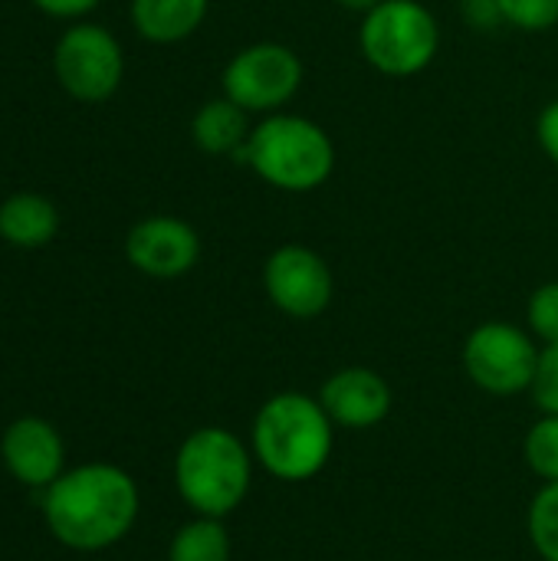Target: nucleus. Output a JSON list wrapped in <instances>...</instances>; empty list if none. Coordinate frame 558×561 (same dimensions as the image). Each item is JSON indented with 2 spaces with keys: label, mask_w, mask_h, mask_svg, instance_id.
Returning a JSON list of instances; mask_svg holds the SVG:
<instances>
[{
  "label": "nucleus",
  "mask_w": 558,
  "mask_h": 561,
  "mask_svg": "<svg viewBox=\"0 0 558 561\" xmlns=\"http://www.w3.org/2000/svg\"><path fill=\"white\" fill-rule=\"evenodd\" d=\"M3 467L23 486L46 490L66 473V447L59 431L39 417H20L3 431L0 440Z\"/></svg>",
  "instance_id": "nucleus-12"
},
{
  "label": "nucleus",
  "mask_w": 558,
  "mask_h": 561,
  "mask_svg": "<svg viewBox=\"0 0 558 561\" xmlns=\"http://www.w3.org/2000/svg\"><path fill=\"white\" fill-rule=\"evenodd\" d=\"M460 362L467 378L480 391L493 398H516L533 385L539 345L529 329L516 322L490 319L470 329V335L464 339Z\"/></svg>",
  "instance_id": "nucleus-7"
},
{
  "label": "nucleus",
  "mask_w": 558,
  "mask_h": 561,
  "mask_svg": "<svg viewBox=\"0 0 558 561\" xmlns=\"http://www.w3.org/2000/svg\"><path fill=\"white\" fill-rule=\"evenodd\" d=\"M125 260L151 279L187 276L201 260V233L171 214L145 217L125 237Z\"/></svg>",
  "instance_id": "nucleus-10"
},
{
  "label": "nucleus",
  "mask_w": 558,
  "mask_h": 561,
  "mask_svg": "<svg viewBox=\"0 0 558 561\" xmlns=\"http://www.w3.org/2000/svg\"><path fill=\"white\" fill-rule=\"evenodd\" d=\"M33 3L53 16H82V13L95 10L102 0H33Z\"/></svg>",
  "instance_id": "nucleus-24"
},
{
  "label": "nucleus",
  "mask_w": 558,
  "mask_h": 561,
  "mask_svg": "<svg viewBox=\"0 0 558 561\" xmlns=\"http://www.w3.org/2000/svg\"><path fill=\"white\" fill-rule=\"evenodd\" d=\"M59 214L43 194H13L0 204V237L13 247H43L56 237Z\"/></svg>",
  "instance_id": "nucleus-15"
},
{
  "label": "nucleus",
  "mask_w": 558,
  "mask_h": 561,
  "mask_svg": "<svg viewBox=\"0 0 558 561\" xmlns=\"http://www.w3.org/2000/svg\"><path fill=\"white\" fill-rule=\"evenodd\" d=\"M319 401L326 414L332 417V424L345 431L378 427L382 421H388L395 408L391 385L375 368H365V365H349V368L332 371L322 381Z\"/></svg>",
  "instance_id": "nucleus-11"
},
{
  "label": "nucleus",
  "mask_w": 558,
  "mask_h": 561,
  "mask_svg": "<svg viewBox=\"0 0 558 561\" xmlns=\"http://www.w3.org/2000/svg\"><path fill=\"white\" fill-rule=\"evenodd\" d=\"M250 131V112H243L227 95L207 99L191 118V138L210 158H234L247 145Z\"/></svg>",
  "instance_id": "nucleus-13"
},
{
  "label": "nucleus",
  "mask_w": 558,
  "mask_h": 561,
  "mask_svg": "<svg viewBox=\"0 0 558 561\" xmlns=\"http://www.w3.org/2000/svg\"><path fill=\"white\" fill-rule=\"evenodd\" d=\"M529 394H533L539 414H558V342L539 348V362H536Z\"/></svg>",
  "instance_id": "nucleus-21"
},
{
  "label": "nucleus",
  "mask_w": 558,
  "mask_h": 561,
  "mask_svg": "<svg viewBox=\"0 0 558 561\" xmlns=\"http://www.w3.org/2000/svg\"><path fill=\"white\" fill-rule=\"evenodd\" d=\"M237 164L250 168L266 187L283 194H312L335 174V141L309 115L273 112L263 115L247 145L234 154Z\"/></svg>",
  "instance_id": "nucleus-3"
},
{
  "label": "nucleus",
  "mask_w": 558,
  "mask_h": 561,
  "mask_svg": "<svg viewBox=\"0 0 558 561\" xmlns=\"http://www.w3.org/2000/svg\"><path fill=\"white\" fill-rule=\"evenodd\" d=\"M529 542L543 561H558V483H543L526 516Z\"/></svg>",
  "instance_id": "nucleus-17"
},
{
  "label": "nucleus",
  "mask_w": 558,
  "mask_h": 561,
  "mask_svg": "<svg viewBox=\"0 0 558 561\" xmlns=\"http://www.w3.org/2000/svg\"><path fill=\"white\" fill-rule=\"evenodd\" d=\"M335 447V424L322 401L306 391H280L266 398L250 427L253 460L280 483H306L319 477Z\"/></svg>",
  "instance_id": "nucleus-2"
},
{
  "label": "nucleus",
  "mask_w": 558,
  "mask_h": 561,
  "mask_svg": "<svg viewBox=\"0 0 558 561\" xmlns=\"http://www.w3.org/2000/svg\"><path fill=\"white\" fill-rule=\"evenodd\" d=\"M460 13H464V23L480 33L503 26V13H500L497 0H460Z\"/></svg>",
  "instance_id": "nucleus-22"
},
{
  "label": "nucleus",
  "mask_w": 558,
  "mask_h": 561,
  "mask_svg": "<svg viewBox=\"0 0 558 561\" xmlns=\"http://www.w3.org/2000/svg\"><path fill=\"white\" fill-rule=\"evenodd\" d=\"M342 10H349V13H358V16H365L368 10H375L382 0H335Z\"/></svg>",
  "instance_id": "nucleus-25"
},
{
  "label": "nucleus",
  "mask_w": 558,
  "mask_h": 561,
  "mask_svg": "<svg viewBox=\"0 0 558 561\" xmlns=\"http://www.w3.org/2000/svg\"><path fill=\"white\" fill-rule=\"evenodd\" d=\"M303 82L306 66L299 53L280 39H257L237 49L220 72L224 95L260 118L283 112L299 95Z\"/></svg>",
  "instance_id": "nucleus-6"
},
{
  "label": "nucleus",
  "mask_w": 558,
  "mask_h": 561,
  "mask_svg": "<svg viewBox=\"0 0 558 561\" xmlns=\"http://www.w3.org/2000/svg\"><path fill=\"white\" fill-rule=\"evenodd\" d=\"M210 13V0H132V26L148 43H181Z\"/></svg>",
  "instance_id": "nucleus-14"
},
{
  "label": "nucleus",
  "mask_w": 558,
  "mask_h": 561,
  "mask_svg": "<svg viewBox=\"0 0 558 561\" xmlns=\"http://www.w3.org/2000/svg\"><path fill=\"white\" fill-rule=\"evenodd\" d=\"M536 141H539L543 154L558 168V99L543 105V112L536 118Z\"/></svg>",
  "instance_id": "nucleus-23"
},
{
  "label": "nucleus",
  "mask_w": 558,
  "mask_h": 561,
  "mask_svg": "<svg viewBox=\"0 0 558 561\" xmlns=\"http://www.w3.org/2000/svg\"><path fill=\"white\" fill-rule=\"evenodd\" d=\"M526 329L543 345L558 342V279L533 289V296L526 302Z\"/></svg>",
  "instance_id": "nucleus-20"
},
{
  "label": "nucleus",
  "mask_w": 558,
  "mask_h": 561,
  "mask_svg": "<svg viewBox=\"0 0 558 561\" xmlns=\"http://www.w3.org/2000/svg\"><path fill=\"white\" fill-rule=\"evenodd\" d=\"M523 460L543 483H558V414H543L526 431Z\"/></svg>",
  "instance_id": "nucleus-18"
},
{
  "label": "nucleus",
  "mask_w": 558,
  "mask_h": 561,
  "mask_svg": "<svg viewBox=\"0 0 558 561\" xmlns=\"http://www.w3.org/2000/svg\"><path fill=\"white\" fill-rule=\"evenodd\" d=\"M362 59L388 79H414L441 53V23L421 0H382L358 23Z\"/></svg>",
  "instance_id": "nucleus-5"
},
{
  "label": "nucleus",
  "mask_w": 558,
  "mask_h": 561,
  "mask_svg": "<svg viewBox=\"0 0 558 561\" xmlns=\"http://www.w3.org/2000/svg\"><path fill=\"white\" fill-rule=\"evenodd\" d=\"M263 293L286 319L309 322L332 306L335 276L319 250L306 243H283L263 260Z\"/></svg>",
  "instance_id": "nucleus-8"
},
{
  "label": "nucleus",
  "mask_w": 558,
  "mask_h": 561,
  "mask_svg": "<svg viewBox=\"0 0 558 561\" xmlns=\"http://www.w3.org/2000/svg\"><path fill=\"white\" fill-rule=\"evenodd\" d=\"M253 450L227 427H197L174 457L178 496L197 513L227 519L240 510L253 483Z\"/></svg>",
  "instance_id": "nucleus-4"
},
{
  "label": "nucleus",
  "mask_w": 558,
  "mask_h": 561,
  "mask_svg": "<svg viewBox=\"0 0 558 561\" xmlns=\"http://www.w3.org/2000/svg\"><path fill=\"white\" fill-rule=\"evenodd\" d=\"M503 23L520 33H549L558 26V0H497Z\"/></svg>",
  "instance_id": "nucleus-19"
},
{
  "label": "nucleus",
  "mask_w": 558,
  "mask_h": 561,
  "mask_svg": "<svg viewBox=\"0 0 558 561\" xmlns=\"http://www.w3.org/2000/svg\"><path fill=\"white\" fill-rule=\"evenodd\" d=\"M56 79L79 102H105L115 95L125 76V56L118 39L95 23L69 26L56 43Z\"/></svg>",
  "instance_id": "nucleus-9"
},
{
  "label": "nucleus",
  "mask_w": 558,
  "mask_h": 561,
  "mask_svg": "<svg viewBox=\"0 0 558 561\" xmlns=\"http://www.w3.org/2000/svg\"><path fill=\"white\" fill-rule=\"evenodd\" d=\"M168 561H230V533L224 519L194 516L184 523L168 546Z\"/></svg>",
  "instance_id": "nucleus-16"
},
{
  "label": "nucleus",
  "mask_w": 558,
  "mask_h": 561,
  "mask_svg": "<svg viewBox=\"0 0 558 561\" xmlns=\"http://www.w3.org/2000/svg\"><path fill=\"white\" fill-rule=\"evenodd\" d=\"M43 519L66 549H112L138 519V486L115 463L72 467L53 486H46Z\"/></svg>",
  "instance_id": "nucleus-1"
}]
</instances>
